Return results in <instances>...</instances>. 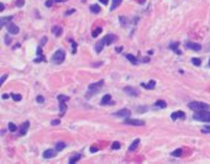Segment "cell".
Listing matches in <instances>:
<instances>
[{"instance_id":"1","label":"cell","mask_w":210,"mask_h":164,"mask_svg":"<svg viewBox=\"0 0 210 164\" xmlns=\"http://www.w3.org/2000/svg\"><path fill=\"white\" fill-rule=\"evenodd\" d=\"M116 40H118V37H116L115 35H112V33L106 35L103 40H100L99 42H97V45H95V51H97L98 53H100L102 49L104 48V46H110L111 43L115 42Z\"/></svg>"},{"instance_id":"2","label":"cell","mask_w":210,"mask_h":164,"mask_svg":"<svg viewBox=\"0 0 210 164\" xmlns=\"http://www.w3.org/2000/svg\"><path fill=\"white\" fill-rule=\"evenodd\" d=\"M188 107L193 111H204V110H210V106L205 102H200V101H192L188 104Z\"/></svg>"},{"instance_id":"3","label":"cell","mask_w":210,"mask_h":164,"mask_svg":"<svg viewBox=\"0 0 210 164\" xmlns=\"http://www.w3.org/2000/svg\"><path fill=\"white\" fill-rule=\"evenodd\" d=\"M64 59H66V52L63 49H57L51 58L53 64H62L64 62Z\"/></svg>"},{"instance_id":"4","label":"cell","mask_w":210,"mask_h":164,"mask_svg":"<svg viewBox=\"0 0 210 164\" xmlns=\"http://www.w3.org/2000/svg\"><path fill=\"white\" fill-rule=\"evenodd\" d=\"M103 84H104V80H99L98 83H93V84H90L89 88H88V92H87V98L89 99L93 94H97V93L99 92V90L102 89Z\"/></svg>"},{"instance_id":"5","label":"cell","mask_w":210,"mask_h":164,"mask_svg":"<svg viewBox=\"0 0 210 164\" xmlns=\"http://www.w3.org/2000/svg\"><path fill=\"white\" fill-rule=\"evenodd\" d=\"M193 119L197 121H201V122H210V112L208 110L197 111V114L193 115Z\"/></svg>"},{"instance_id":"6","label":"cell","mask_w":210,"mask_h":164,"mask_svg":"<svg viewBox=\"0 0 210 164\" xmlns=\"http://www.w3.org/2000/svg\"><path fill=\"white\" fill-rule=\"evenodd\" d=\"M46 57L42 54V46L37 47V58L33 59V63H41V62H46Z\"/></svg>"},{"instance_id":"7","label":"cell","mask_w":210,"mask_h":164,"mask_svg":"<svg viewBox=\"0 0 210 164\" xmlns=\"http://www.w3.org/2000/svg\"><path fill=\"white\" fill-rule=\"evenodd\" d=\"M124 123L125 125H132V126H143L145 125V121L142 120H131V119H125L124 120Z\"/></svg>"},{"instance_id":"8","label":"cell","mask_w":210,"mask_h":164,"mask_svg":"<svg viewBox=\"0 0 210 164\" xmlns=\"http://www.w3.org/2000/svg\"><path fill=\"white\" fill-rule=\"evenodd\" d=\"M124 93H126L127 95H130V96H139V90L137 89H135V88H132V86H126V88H124Z\"/></svg>"},{"instance_id":"9","label":"cell","mask_w":210,"mask_h":164,"mask_svg":"<svg viewBox=\"0 0 210 164\" xmlns=\"http://www.w3.org/2000/svg\"><path fill=\"white\" fill-rule=\"evenodd\" d=\"M130 115H131V111L129 110V109H122V110H119V111H116L115 114H114V116H118V117H124V119L130 117Z\"/></svg>"},{"instance_id":"10","label":"cell","mask_w":210,"mask_h":164,"mask_svg":"<svg viewBox=\"0 0 210 164\" xmlns=\"http://www.w3.org/2000/svg\"><path fill=\"white\" fill-rule=\"evenodd\" d=\"M29 127H30V122H29V121H25V122L20 126V129H19V135H20V136H24V135L27 132Z\"/></svg>"},{"instance_id":"11","label":"cell","mask_w":210,"mask_h":164,"mask_svg":"<svg viewBox=\"0 0 210 164\" xmlns=\"http://www.w3.org/2000/svg\"><path fill=\"white\" fill-rule=\"evenodd\" d=\"M6 27H8V32L11 33V35H16V33H19V31H20V30H19V27L15 24H12V22L8 24Z\"/></svg>"},{"instance_id":"12","label":"cell","mask_w":210,"mask_h":164,"mask_svg":"<svg viewBox=\"0 0 210 164\" xmlns=\"http://www.w3.org/2000/svg\"><path fill=\"white\" fill-rule=\"evenodd\" d=\"M185 47L189 48V49H193V51H200L201 49V46L199 43H194V42H185Z\"/></svg>"},{"instance_id":"13","label":"cell","mask_w":210,"mask_h":164,"mask_svg":"<svg viewBox=\"0 0 210 164\" xmlns=\"http://www.w3.org/2000/svg\"><path fill=\"white\" fill-rule=\"evenodd\" d=\"M169 49H172L176 54H178V56H181V54H182V52H181V49H179V43H178V42L170 43V45H169Z\"/></svg>"},{"instance_id":"14","label":"cell","mask_w":210,"mask_h":164,"mask_svg":"<svg viewBox=\"0 0 210 164\" xmlns=\"http://www.w3.org/2000/svg\"><path fill=\"white\" fill-rule=\"evenodd\" d=\"M56 154H57L56 149H47V151L43 152V158L45 159H50V158H53Z\"/></svg>"},{"instance_id":"15","label":"cell","mask_w":210,"mask_h":164,"mask_svg":"<svg viewBox=\"0 0 210 164\" xmlns=\"http://www.w3.org/2000/svg\"><path fill=\"white\" fill-rule=\"evenodd\" d=\"M170 119L172 120H177V119H185V114L183 111H174L173 114L170 115Z\"/></svg>"},{"instance_id":"16","label":"cell","mask_w":210,"mask_h":164,"mask_svg":"<svg viewBox=\"0 0 210 164\" xmlns=\"http://www.w3.org/2000/svg\"><path fill=\"white\" fill-rule=\"evenodd\" d=\"M141 86L145 88V89H147V90H152V89H155V86H156V82L155 80H151L148 83H141Z\"/></svg>"},{"instance_id":"17","label":"cell","mask_w":210,"mask_h":164,"mask_svg":"<svg viewBox=\"0 0 210 164\" xmlns=\"http://www.w3.org/2000/svg\"><path fill=\"white\" fill-rule=\"evenodd\" d=\"M81 158H82V154H81V153H75L74 156H72V157L69 158L68 163H69V164H74V163H77Z\"/></svg>"},{"instance_id":"18","label":"cell","mask_w":210,"mask_h":164,"mask_svg":"<svg viewBox=\"0 0 210 164\" xmlns=\"http://www.w3.org/2000/svg\"><path fill=\"white\" fill-rule=\"evenodd\" d=\"M102 105H111L112 102H111V95L110 94H106V95H104V98L102 99Z\"/></svg>"},{"instance_id":"19","label":"cell","mask_w":210,"mask_h":164,"mask_svg":"<svg viewBox=\"0 0 210 164\" xmlns=\"http://www.w3.org/2000/svg\"><path fill=\"white\" fill-rule=\"evenodd\" d=\"M139 143H140V139L139 138H136L135 141H133L131 144H130V147H129V151L130 152H133V151H136V148L139 147Z\"/></svg>"},{"instance_id":"20","label":"cell","mask_w":210,"mask_h":164,"mask_svg":"<svg viewBox=\"0 0 210 164\" xmlns=\"http://www.w3.org/2000/svg\"><path fill=\"white\" fill-rule=\"evenodd\" d=\"M62 32H63V30H62V27H60V26L52 27V33H53L54 36H57V37H60V36L62 35Z\"/></svg>"},{"instance_id":"21","label":"cell","mask_w":210,"mask_h":164,"mask_svg":"<svg viewBox=\"0 0 210 164\" xmlns=\"http://www.w3.org/2000/svg\"><path fill=\"white\" fill-rule=\"evenodd\" d=\"M14 19V16H8V17H2V20H0V24H2V26H5L8 24H10V21Z\"/></svg>"},{"instance_id":"22","label":"cell","mask_w":210,"mask_h":164,"mask_svg":"<svg viewBox=\"0 0 210 164\" xmlns=\"http://www.w3.org/2000/svg\"><path fill=\"white\" fill-rule=\"evenodd\" d=\"M125 57H126V58H127V59H129V61H130L132 64H135V65H136V64L139 63V59H137L135 56H132V54H130V53L125 54Z\"/></svg>"},{"instance_id":"23","label":"cell","mask_w":210,"mask_h":164,"mask_svg":"<svg viewBox=\"0 0 210 164\" xmlns=\"http://www.w3.org/2000/svg\"><path fill=\"white\" fill-rule=\"evenodd\" d=\"M66 111H67V105L63 101H61L60 102V116H63L66 114Z\"/></svg>"},{"instance_id":"24","label":"cell","mask_w":210,"mask_h":164,"mask_svg":"<svg viewBox=\"0 0 210 164\" xmlns=\"http://www.w3.org/2000/svg\"><path fill=\"white\" fill-rule=\"evenodd\" d=\"M167 106V104H166V101H163V100H158V101H156L155 104H153V107H157V109H164Z\"/></svg>"},{"instance_id":"25","label":"cell","mask_w":210,"mask_h":164,"mask_svg":"<svg viewBox=\"0 0 210 164\" xmlns=\"http://www.w3.org/2000/svg\"><path fill=\"white\" fill-rule=\"evenodd\" d=\"M90 11L91 12H94V14H99L100 12V6L99 5H97V4H93V5H90Z\"/></svg>"},{"instance_id":"26","label":"cell","mask_w":210,"mask_h":164,"mask_svg":"<svg viewBox=\"0 0 210 164\" xmlns=\"http://www.w3.org/2000/svg\"><path fill=\"white\" fill-rule=\"evenodd\" d=\"M122 3V0H112V5H111V8H110V10L112 11V10H115L120 4Z\"/></svg>"},{"instance_id":"27","label":"cell","mask_w":210,"mask_h":164,"mask_svg":"<svg viewBox=\"0 0 210 164\" xmlns=\"http://www.w3.org/2000/svg\"><path fill=\"white\" fill-rule=\"evenodd\" d=\"M64 147H66V143H64V142H58V143H56V151H57V152H60V151L64 149Z\"/></svg>"},{"instance_id":"28","label":"cell","mask_w":210,"mask_h":164,"mask_svg":"<svg viewBox=\"0 0 210 164\" xmlns=\"http://www.w3.org/2000/svg\"><path fill=\"white\" fill-rule=\"evenodd\" d=\"M102 27H97L95 30H93V32H91V37H98V36L102 33Z\"/></svg>"},{"instance_id":"29","label":"cell","mask_w":210,"mask_h":164,"mask_svg":"<svg viewBox=\"0 0 210 164\" xmlns=\"http://www.w3.org/2000/svg\"><path fill=\"white\" fill-rule=\"evenodd\" d=\"M10 96H11V98H12V99H14L15 101H21V99H22L20 94H15V93H12V94H10Z\"/></svg>"},{"instance_id":"30","label":"cell","mask_w":210,"mask_h":164,"mask_svg":"<svg viewBox=\"0 0 210 164\" xmlns=\"http://www.w3.org/2000/svg\"><path fill=\"white\" fill-rule=\"evenodd\" d=\"M57 99H58V101H60V102H61V101L66 102V101H68V100H69V98H68V96H66V95H62V94H60L58 96H57Z\"/></svg>"},{"instance_id":"31","label":"cell","mask_w":210,"mask_h":164,"mask_svg":"<svg viewBox=\"0 0 210 164\" xmlns=\"http://www.w3.org/2000/svg\"><path fill=\"white\" fill-rule=\"evenodd\" d=\"M16 130H17L16 125H15L14 122H9V131H10V132H15Z\"/></svg>"},{"instance_id":"32","label":"cell","mask_w":210,"mask_h":164,"mask_svg":"<svg viewBox=\"0 0 210 164\" xmlns=\"http://www.w3.org/2000/svg\"><path fill=\"white\" fill-rule=\"evenodd\" d=\"M182 152H183V151H182L181 148H178V149L173 151V152H172L170 154H172V156H173V157H181V156H182Z\"/></svg>"},{"instance_id":"33","label":"cell","mask_w":210,"mask_h":164,"mask_svg":"<svg viewBox=\"0 0 210 164\" xmlns=\"http://www.w3.org/2000/svg\"><path fill=\"white\" fill-rule=\"evenodd\" d=\"M192 63H193L194 65H197V67H199V65L201 64V61H200L199 58H192Z\"/></svg>"},{"instance_id":"34","label":"cell","mask_w":210,"mask_h":164,"mask_svg":"<svg viewBox=\"0 0 210 164\" xmlns=\"http://www.w3.org/2000/svg\"><path fill=\"white\" fill-rule=\"evenodd\" d=\"M120 147H121V144H120L119 142H114V143L111 144V148H112V149H120Z\"/></svg>"},{"instance_id":"35","label":"cell","mask_w":210,"mask_h":164,"mask_svg":"<svg viewBox=\"0 0 210 164\" xmlns=\"http://www.w3.org/2000/svg\"><path fill=\"white\" fill-rule=\"evenodd\" d=\"M53 4H56V0H47V2L45 3V5H46L47 8H51Z\"/></svg>"},{"instance_id":"36","label":"cell","mask_w":210,"mask_h":164,"mask_svg":"<svg viewBox=\"0 0 210 164\" xmlns=\"http://www.w3.org/2000/svg\"><path fill=\"white\" fill-rule=\"evenodd\" d=\"M201 132H203V133H210V127H209V126L203 127V129H201Z\"/></svg>"},{"instance_id":"37","label":"cell","mask_w":210,"mask_h":164,"mask_svg":"<svg viewBox=\"0 0 210 164\" xmlns=\"http://www.w3.org/2000/svg\"><path fill=\"white\" fill-rule=\"evenodd\" d=\"M36 101L39 102V104H43V102H45V99H43V96L40 95V96H37V98H36Z\"/></svg>"},{"instance_id":"38","label":"cell","mask_w":210,"mask_h":164,"mask_svg":"<svg viewBox=\"0 0 210 164\" xmlns=\"http://www.w3.org/2000/svg\"><path fill=\"white\" fill-rule=\"evenodd\" d=\"M11 43V38L9 35H5V45H10Z\"/></svg>"},{"instance_id":"39","label":"cell","mask_w":210,"mask_h":164,"mask_svg":"<svg viewBox=\"0 0 210 164\" xmlns=\"http://www.w3.org/2000/svg\"><path fill=\"white\" fill-rule=\"evenodd\" d=\"M6 78H8V74H3V75H2V79H0V84L3 85V84H4V82L6 80Z\"/></svg>"},{"instance_id":"40","label":"cell","mask_w":210,"mask_h":164,"mask_svg":"<svg viewBox=\"0 0 210 164\" xmlns=\"http://www.w3.org/2000/svg\"><path fill=\"white\" fill-rule=\"evenodd\" d=\"M72 47H73V49H72V53L74 54L75 52H77V43H75V42H72Z\"/></svg>"},{"instance_id":"41","label":"cell","mask_w":210,"mask_h":164,"mask_svg":"<svg viewBox=\"0 0 210 164\" xmlns=\"http://www.w3.org/2000/svg\"><path fill=\"white\" fill-rule=\"evenodd\" d=\"M60 123H61L60 120H52V121H51V125H52V126H57V125H60Z\"/></svg>"},{"instance_id":"42","label":"cell","mask_w":210,"mask_h":164,"mask_svg":"<svg viewBox=\"0 0 210 164\" xmlns=\"http://www.w3.org/2000/svg\"><path fill=\"white\" fill-rule=\"evenodd\" d=\"M73 12H75V9H71V10H68V11H66L64 15L68 16V15H71V14H73Z\"/></svg>"},{"instance_id":"43","label":"cell","mask_w":210,"mask_h":164,"mask_svg":"<svg viewBox=\"0 0 210 164\" xmlns=\"http://www.w3.org/2000/svg\"><path fill=\"white\" fill-rule=\"evenodd\" d=\"M46 42H47V37H42L41 41H40V46H43Z\"/></svg>"},{"instance_id":"44","label":"cell","mask_w":210,"mask_h":164,"mask_svg":"<svg viewBox=\"0 0 210 164\" xmlns=\"http://www.w3.org/2000/svg\"><path fill=\"white\" fill-rule=\"evenodd\" d=\"M16 4H17L19 8H21V6L24 5V0H17V3H16Z\"/></svg>"},{"instance_id":"45","label":"cell","mask_w":210,"mask_h":164,"mask_svg":"<svg viewBox=\"0 0 210 164\" xmlns=\"http://www.w3.org/2000/svg\"><path fill=\"white\" fill-rule=\"evenodd\" d=\"M90 152H91V153L98 152V148H97V147H94V146H93V147H90Z\"/></svg>"},{"instance_id":"46","label":"cell","mask_w":210,"mask_h":164,"mask_svg":"<svg viewBox=\"0 0 210 164\" xmlns=\"http://www.w3.org/2000/svg\"><path fill=\"white\" fill-rule=\"evenodd\" d=\"M120 22H121V24H122V26H124V25L126 24V20L124 19V17H120Z\"/></svg>"},{"instance_id":"47","label":"cell","mask_w":210,"mask_h":164,"mask_svg":"<svg viewBox=\"0 0 210 164\" xmlns=\"http://www.w3.org/2000/svg\"><path fill=\"white\" fill-rule=\"evenodd\" d=\"M99 2H100L102 4H104V5H106V4L109 3V0H99Z\"/></svg>"},{"instance_id":"48","label":"cell","mask_w":210,"mask_h":164,"mask_svg":"<svg viewBox=\"0 0 210 164\" xmlns=\"http://www.w3.org/2000/svg\"><path fill=\"white\" fill-rule=\"evenodd\" d=\"M4 8H5L4 4H3V3H0V11H4Z\"/></svg>"},{"instance_id":"49","label":"cell","mask_w":210,"mask_h":164,"mask_svg":"<svg viewBox=\"0 0 210 164\" xmlns=\"http://www.w3.org/2000/svg\"><path fill=\"white\" fill-rule=\"evenodd\" d=\"M147 107H139V111H146Z\"/></svg>"},{"instance_id":"50","label":"cell","mask_w":210,"mask_h":164,"mask_svg":"<svg viewBox=\"0 0 210 164\" xmlns=\"http://www.w3.org/2000/svg\"><path fill=\"white\" fill-rule=\"evenodd\" d=\"M9 96H10V95H8V94H3V95H2V98H3V99H8Z\"/></svg>"},{"instance_id":"51","label":"cell","mask_w":210,"mask_h":164,"mask_svg":"<svg viewBox=\"0 0 210 164\" xmlns=\"http://www.w3.org/2000/svg\"><path fill=\"white\" fill-rule=\"evenodd\" d=\"M64 2H68V0H56V3H64Z\"/></svg>"},{"instance_id":"52","label":"cell","mask_w":210,"mask_h":164,"mask_svg":"<svg viewBox=\"0 0 210 164\" xmlns=\"http://www.w3.org/2000/svg\"><path fill=\"white\" fill-rule=\"evenodd\" d=\"M121 51H122V47H118L116 48V52H121Z\"/></svg>"},{"instance_id":"53","label":"cell","mask_w":210,"mask_h":164,"mask_svg":"<svg viewBox=\"0 0 210 164\" xmlns=\"http://www.w3.org/2000/svg\"><path fill=\"white\" fill-rule=\"evenodd\" d=\"M209 67H210V61H209Z\"/></svg>"}]
</instances>
